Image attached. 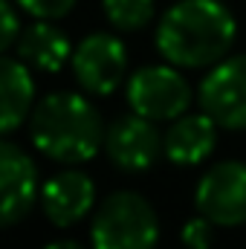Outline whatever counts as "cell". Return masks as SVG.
I'll return each mask as SVG.
<instances>
[{"mask_svg":"<svg viewBox=\"0 0 246 249\" xmlns=\"http://www.w3.org/2000/svg\"><path fill=\"white\" fill-rule=\"evenodd\" d=\"M93 249H154L159 223L154 206L136 191L110 194L90 226Z\"/></svg>","mask_w":246,"mask_h":249,"instance_id":"cell-3","label":"cell"},{"mask_svg":"<svg viewBox=\"0 0 246 249\" xmlns=\"http://www.w3.org/2000/svg\"><path fill=\"white\" fill-rule=\"evenodd\" d=\"M105 148L110 162L122 171H145L159 160V154H165L159 130L139 113L122 116L110 124L105 133Z\"/></svg>","mask_w":246,"mask_h":249,"instance_id":"cell-9","label":"cell"},{"mask_svg":"<svg viewBox=\"0 0 246 249\" xmlns=\"http://www.w3.org/2000/svg\"><path fill=\"white\" fill-rule=\"evenodd\" d=\"M105 15L116 29L136 32V29L151 23L154 0H105Z\"/></svg>","mask_w":246,"mask_h":249,"instance_id":"cell-14","label":"cell"},{"mask_svg":"<svg viewBox=\"0 0 246 249\" xmlns=\"http://www.w3.org/2000/svg\"><path fill=\"white\" fill-rule=\"evenodd\" d=\"M35 81L29 75V64L20 58L0 55V133H9L32 116Z\"/></svg>","mask_w":246,"mask_h":249,"instance_id":"cell-12","label":"cell"},{"mask_svg":"<svg viewBox=\"0 0 246 249\" xmlns=\"http://www.w3.org/2000/svg\"><path fill=\"white\" fill-rule=\"evenodd\" d=\"M197 212L214 226H244L246 223V162L229 160L211 165L194 194Z\"/></svg>","mask_w":246,"mask_h":249,"instance_id":"cell-5","label":"cell"},{"mask_svg":"<svg viewBox=\"0 0 246 249\" xmlns=\"http://www.w3.org/2000/svg\"><path fill=\"white\" fill-rule=\"evenodd\" d=\"M38 200V171L29 154L0 139V229L23 220Z\"/></svg>","mask_w":246,"mask_h":249,"instance_id":"cell-8","label":"cell"},{"mask_svg":"<svg viewBox=\"0 0 246 249\" xmlns=\"http://www.w3.org/2000/svg\"><path fill=\"white\" fill-rule=\"evenodd\" d=\"M127 102L151 122H174L188 110L191 87L174 67H142L127 81Z\"/></svg>","mask_w":246,"mask_h":249,"instance_id":"cell-4","label":"cell"},{"mask_svg":"<svg viewBox=\"0 0 246 249\" xmlns=\"http://www.w3.org/2000/svg\"><path fill=\"white\" fill-rule=\"evenodd\" d=\"M238 23L220 0H180L157 26V47L177 67L223 61L235 44Z\"/></svg>","mask_w":246,"mask_h":249,"instance_id":"cell-1","label":"cell"},{"mask_svg":"<svg viewBox=\"0 0 246 249\" xmlns=\"http://www.w3.org/2000/svg\"><path fill=\"white\" fill-rule=\"evenodd\" d=\"M35 148L55 162H87L105 142L99 110L78 93H50L29 116Z\"/></svg>","mask_w":246,"mask_h":249,"instance_id":"cell-2","label":"cell"},{"mask_svg":"<svg viewBox=\"0 0 246 249\" xmlns=\"http://www.w3.org/2000/svg\"><path fill=\"white\" fill-rule=\"evenodd\" d=\"M96 186L84 171H61L41 188V209L55 226H72L93 209Z\"/></svg>","mask_w":246,"mask_h":249,"instance_id":"cell-10","label":"cell"},{"mask_svg":"<svg viewBox=\"0 0 246 249\" xmlns=\"http://www.w3.org/2000/svg\"><path fill=\"white\" fill-rule=\"evenodd\" d=\"M200 105L220 127L246 130V55H232L211 67L200 84Z\"/></svg>","mask_w":246,"mask_h":249,"instance_id":"cell-6","label":"cell"},{"mask_svg":"<svg viewBox=\"0 0 246 249\" xmlns=\"http://www.w3.org/2000/svg\"><path fill=\"white\" fill-rule=\"evenodd\" d=\"M72 72L87 93H93V96L113 93L124 81V72H127L124 44L107 32L87 35L72 50Z\"/></svg>","mask_w":246,"mask_h":249,"instance_id":"cell-7","label":"cell"},{"mask_svg":"<svg viewBox=\"0 0 246 249\" xmlns=\"http://www.w3.org/2000/svg\"><path fill=\"white\" fill-rule=\"evenodd\" d=\"M18 58L35 70L58 72L64 61L72 58V53H70V41L61 35V29H55L47 20H38L26 32L18 35Z\"/></svg>","mask_w":246,"mask_h":249,"instance_id":"cell-13","label":"cell"},{"mask_svg":"<svg viewBox=\"0 0 246 249\" xmlns=\"http://www.w3.org/2000/svg\"><path fill=\"white\" fill-rule=\"evenodd\" d=\"M47 249H84V247L75 244V241H55V244H50Z\"/></svg>","mask_w":246,"mask_h":249,"instance_id":"cell-18","label":"cell"},{"mask_svg":"<svg viewBox=\"0 0 246 249\" xmlns=\"http://www.w3.org/2000/svg\"><path fill=\"white\" fill-rule=\"evenodd\" d=\"M211 220L209 217H194L183 226V244L188 249H211Z\"/></svg>","mask_w":246,"mask_h":249,"instance_id":"cell-16","label":"cell"},{"mask_svg":"<svg viewBox=\"0 0 246 249\" xmlns=\"http://www.w3.org/2000/svg\"><path fill=\"white\" fill-rule=\"evenodd\" d=\"M18 3L38 20H58L75 6V0H18Z\"/></svg>","mask_w":246,"mask_h":249,"instance_id":"cell-15","label":"cell"},{"mask_svg":"<svg viewBox=\"0 0 246 249\" xmlns=\"http://www.w3.org/2000/svg\"><path fill=\"white\" fill-rule=\"evenodd\" d=\"M18 29H20V23H18V15L12 9V3L9 0H0V55L15 44Z\"/></svg>","mask_w":246,"mask_h":249,"instance_id":"cell-17","label":"cell"},{"mask_svg":"<svg viewBox=\"0 0 246 249\" xmlns=\"http://www.w3.org/2000/svg\"><path fill=\"white\" fill-rule=\"evenodd\" d=\"M217 142V122L209 113H183L168 127L162 145L165 157L177 165H197L203 162Z\"/></svg>","mask_w":246,"mask_h":249,"instance_id":"cell-11","label":"cell"}]
</instances>
